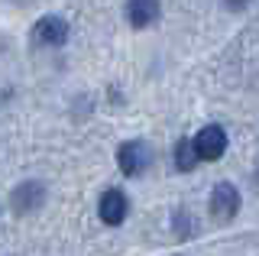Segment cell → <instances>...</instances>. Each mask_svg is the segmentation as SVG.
Segmentation results:
<instances>
[{"label": "cell", "instance_id": "6", "mask_svg": "<svg viewBox=\"0 0 259 256\" xmlns=\"http://www.w3.org/2000/svg\"><path fill=\"white\" fill-rule=\"evenodd\" d=\"M32 39H36L39 46H49V49L65 46V39H68V23L62 17H42L36 23V29H32Z\"/></svg>", "mask_w": 259, "mask_h": 256}, {"label": "cell", "instance_id": "4", "mask_svg": "<svg viewBox=\"0 0 259 256\" xmlns=\"http://www.w3.org/2000/svg\"><path fill=\"white\" fill-rule=\"evenodd\" d=\"M126 211H130V201L123 191L117 188H107L101 195V201H97V214H101L104 224H110V227H120V224L126 221Z\"/></svg>", "mask_w": 259, "mask_h": 256}, {"label": "cell", "instance_id": "5", "mask_svg": "<svg viewBox=\"0 0 259 256\" xmlns=\"http://www.w3.org/2000/svg\"><path fill=\"white\" fill-rule=\"evenodd\" d=\"M46 201V185L42 182H23V185L13 188L10 195V204L16 214H29V211H39Z\"/></svg>", "mask_w": 259, "mask_h": 256}, {"label": "cell", "instance_id": "3", "mask_svg": "<svg viewBox=\"0 0 259 256\" xmlns=\"http://www.w3.org/2000/svg\"><path fill=\"white\" fill-rule=\"evenodd\" d=\"M194 149H198V159H204V162H217V159L227 153L224 126H217V123L201 126V130L194 133Z\"/></svg>", "mask_w": 259, "mask_h": 256}, {"label": "cell", "instance_id": "2", "mask_svg": "<svg viewBox=\"0 0 259 256\" xmlns=\"http://www.w3.org/2000/svg\"><path fill=\"white\" fill-rule=\"evenodd\" d=\"M210 214H214V221H233L240 214V191L237 185H230V182H217L214 191H210Z\"/></svg>", "mask_w": 259, "mask_h": 256}, {"label": "cell", "instance_id": "7", "mask_svg": "<svg viewBox=\"0 0 259 256\" xmlns=\"http://www.w3.org/2000/svg\"><path fill=\"white\" fill-rule=\"evenodd\" d=\"M159 13H162L159 0H130V4H126V20L133 23L136 29L152 26V23L159 20Z\"/></svg>", "mask_w": 259, "mask_h": 256}, {"label": "cell", "instance_id": "8", "mask_svg": "<svg viewBox=\"0 0 259 256\" xmlns=\"http://www.w3.org/2000/svg\"><path fill=\"white\" fill-rule=\"evenodd\" d=\"M198 162H201V159H198V149H194V140H178V146H175L178 172H191Z\"/></svg>", "mask_w": 259, "mask_h": 256}, {"label": "cell", "instance_id": "9", "mask_svg": "<svg viewBox=\"0 0 259 256\" xmlns=\"http://www.w3.org/2000/svg\"><path fill=\"white\" fill-rule=\"evenodd\" d=\"M224 4H227V7H230V10H243V7H246V4H249V0H224Z\"/></svg>", "mask_w": 259, "mask_h": 256}, {"label": "cell", "instance_id": "1", "mask_svg": "<svg viewBox=\"0 0 259 256\" xmlns=\"http://www.w3.org/2000/svg\"><path fill=\"white\" fill-rule=\"evenodd\" d=\"M149 162H152V153H149V146H146L143 140H130V143H123V146L117 149V165H120V172H123L126 179L143 175L149 169Z\"/></svg>", "mask_w": 259, "mask_h": 256}]
</instances>
